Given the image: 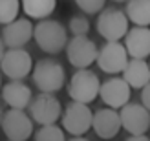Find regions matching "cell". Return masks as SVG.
<instances>
[{
	"instance_id": "27",
	"label": "cell",
	"mask_w": 150,
	"mask_h": 141,
	"mask_svg": "<svg viewBox=\"0 0 150 141\" xmlns=\"http://www.w3.org/2000/svg\"><path fill=\"white\" fill-rule=\"evenodd\" d=\"M68 141H90V139H86L84 136H79V137H71V139H68Z\"/></svg>"
},
{
	"instance_id": "22",
	"label": "cell",
	"mask_w": 150,
	"mask_h": 141,
	"mask_svg": "<svg viewBox=\"0 0 150 141\" xmlns=\"http://www.w3.org/2000/svg\"><path fill=\"white\" fill-rule=\"evenodd\" d=\"M68 29L73 37H88L90 31V20L84 15H73L68 22Z\"/></svg>"
},
{
	"instance_id": "25",
	"label": "cell",
	"mask_w": 150,
	"mask_h": 141,
	"mask_svg": "<svg viewBox=\"0 0 150 141\" xmlns=\"http://www.w3.org/2000/svg\"><path fill=\"white\" fill-rule=\"evenodd\" d=\"M125 141H150V137L146 134H143V136H130V137H126Z\"/></svg>"
},
{
	"instance_id": "13",
	"label": "cell",
	"mask_w": 150,
	"mask_h": 141,
	"mask_svg": "<svg viewBox=\"0 0 150 141\" xmlns=\"http://www.w3.org/2000/svg\"><path fill=\"white\" fill-rule=\"evenodd\" d=\"M92 128L97 134V137H101V139H114L119 134V130L123 128L119 110L108 108V106L95 110V112H93Z\"/></svg>"
},
{
	"instance_id": "16",
	"label": "cell",
	"mask_w": 150,
	"mask_h": 141,
	"mask_svg": "<svg viewBox=\"0 0 150 141\" xmlns=\"http://www.w3.org/2000/svg\"><path fill=\"white\" fill-rule=\"evenodd\" d=\"M125 48L130 59H148L150 57V28L146 26H134L128 29L123 39Z\"/></svg>"
},
{
	"instance_id": "28",
	"label": "cell",
	"mask_w": 150,
	"mask_h": 141,
	"mask_svg": "<svg viewBox=\"0 0 150 141\" xmlns=\"http://www.w3.org/2000/svg\"><path fill=\"white\" fill-rule=\"evenodd\" d=\"M2 117H4V108H2V103H0V123H2Z\"/></svg>"
},
{
	"instance_id": "12",
	"label": "cell",
	"mask_w": 150,
	"mask_h": 141,
	"mask_svg": "<svg viewBox=\"0 0 150 141\" xmlns=\"http://www.w3.org/2000/svg\"><path fill=\"white\" fill-rule=\"evenodd\" d=\"M123 128L130 136H143L150 130V112L141 103H128L119 110Z\"/></svg>"
},
{
	"instance_id": "20",
	"label": "cell",
	"mask_w": 150,
	"mask_h": 141,
	"mask_svg": "<svg viewBox=\"0 0 150 141\" xmlns=\"http://www.w3.org/2000/svg\"><path fill=\"white\" fill-rule=\"evenodd\" d=\"M20 0H0V24H9L18 18Z\"/></svg>"
},
{
	"instance_id": "1",
	"label": "cell",
	"mask_w": 150,
	"mask_h": 141,
	"mask_svg": "<svg viewBox=\"0 0 150 141\" xmlns=\"http://www.w3.org/2000/svg\"><path fill=\"white\" fill-rule=\"evenodd\" d=\"M33 39L44 53L57 55L68 46V29L64 28L62 22L55 18H46L40 20L39 24H35Z\"/></svg>"
},
{
	"instance_id": "6",
	"label": "cell",
	"mask_w": 150,
	"mask_h": 141,
	"mask_svg": "<svg viewBox=\"0 0 150 141\" xmlns=\"http://www.w3.org/2000/svg\"><path fill=\"white\" fill-rule=\"evenodd\" d=\"M61 123H62L64 132L71 134L73 137L84 136L86 132L92 128L93 112L90 110L88 105H84V103H75V101H71V103H68V105L64 106Z\"/></svg>"
},
{
	"instance_id": "14",
	"label": "cell",
	"mask_w": 150,
	"mask_h": 141,
	"mask_svg": "<svg viewBox=\"0 0 150 141\" xmlns=\"http://www.w3.org/2000/svg\"><path fill=\"white\" fill-rule=\"evenodd\" d=\"M33 31H35V26L31 24L29 18H17V20H13V22L4 26L0 37H2L7 50L24 48L33 39Z\"/></svg>"
},
{
	"instance_id": "26",
	"label": "cell",
	"mask_w": 150,
	"mask_h": 141,
	"mask_svg": "<svg viewBox=\"0 0 150 141\" xmlns=\"http://www.w3.org/2000/svg\"><path fill=\"white\" fill-rule=\"evenodd\" d=\"M4 53H6V44H4V40H2V37H0V61H2Z\"/></svg>"
},
{
	"instance_id": "31",
	"label": "cell",
	"mask_w": 150,
	"mask_h": 141,
	"mask_svg": "<svg viewBox=\"0 0 150 141\" xmlns=\"http://www.w3.org/2000/svg\"><path fill=\"white\" fill-rule=\"evenodd\" d=\"M148 64H150V61H148Z\"/></svg>"
},
{
	"instance_id": "24",
	"label": "cell",
	"mask_w": 150,
	"mask_h": 141,
	"mask_svg": "<svg viewBox=\"0 0 150 141\" xmlns=\"http://www.w3.org/2000/svg\"><path fill=\"white\" fill-rule=\"evenodd\" d=\"M141 105L150 112V83L141 90Z\"/></svg>"
},
{
	"instance_id": "18",
	"label": "cell",
	"mask_w": 150,
	"mask_h": 141,
	"mask_svg": "<svg viewBox=\"0 0 150 141\" xmlns=\"http://www.w3.org/2000/svg\"><path fill=\"white\" fill-rule=\"evenodd\" d=\"M20 4L28 18L35 20H46L57 9V0H20Z\"/></svg>"
},
{
	"instance_id": "15",
	"label": "cell",
	"mask_w": 150,
	"mask_h": 141,
	"mask_svg": "<svg viewBox=\"0 0 150 141\" xmlns=\"http://www.w3.org/2000/svg\"><path fill=\"white\" fill-rule=\"evenodd\" d=\"M2 101L6 103L9 108L15 110H28V106L33 101V92L26 83L22 81H9L2 86L0 90Z\"/></svg>"
},
{
	"instance_id": "8",
	"label": "cell",
	"mask_w": 150,
	"mask_h": 141,
	"mask_svg": "<svg viewBox=\"0 0 150 141\" xmlns=\"http://www.w3.org/2000/svg\"><path fill=\"white\" fill-rule=\"evenodd\" d=\"M0 72L9 81H24L33 72V57L24 48L6 50L0 61Z\"/></svg>"
},
{
	"instance_id": "7",
	"label": "cell",
	"mask_w": 150,
	"mask_h": 141,
	"mask_svg": "<svg viewBox=\"0 0 150 141\" xmlns=\"http://www.w3.org/2000/svg\"><path fill=\"white\" fill-rule=\"evenodd\" d=\"M33 119L26 110H15L9 108L7 112H4L2 123H0V128H2L4 136L7 141H28L33 136Z\"/></svg>"
},
{
	"instance_id": "23",
	"label": "cell",
	"mask_w": 150,
	"mask_h": 141,
	"mask_svg": "<svg viewBox=\"0 0 150 141\" xmlns=\"http://www.w3.org/2000/svg\"><path fill=\"white\" fill-rule=\"evenodd\" d=\"M75 4L77 7L86 13V15H97L104 9V6H106V0H75Z\"/></svg>"
},
{
	"instance_id": "29",
	"label": "cell",
	"mask_w": 150,
	"mask_h": 141,
	"mask_svg": "<svg viewBox=\"0 0 150 141\" xmlns=\"http://www.w3.org/2000/svg\"><path fill=\"white\" fill-rule=\"evenodd\" d=\"M0 90H2V72H0Z\"/></svg>"
},
{
	"instance_id": "11",
	"label": "cell",
	"mask_w": 150,
	"mask_h": 141,
	"mask_svg": "<svg viewBox=\"0 0 150 141\" xmlns=\"http://www.w3.org/2000/svg\"><path fill=\"white\" fill-rule=\"evenodd\" d=\"M101 101L106 105L108 108L114 110H121L123 106H126L130 103L132 97V88L126 83L123 77H110L106 81L101 83V92H99Z\"/></svg>"
},
{
	"instance_id": "2",
	"label": "cell",
	"mask_w": 150,
	"mask_h": 141,
	"mask_svg": "<svg viewBox=\"0 0 150 141\" xmlns=\"http://www.w3.org/2000/svg\"><path fill=\"white\" fill-rule=\"evenodd\" d=\"M31 77H33L35 86L39 88L40 92L55 94V92H59V90L64 88L66 70H64V66L59 61L46 57V59H40V61L35 62Z\"/></svg>"
},
{
	"instance_id": "17",
	"label": "cell",
	"mask_w": 150,
	"mask_h": 141,
	"mask_svg": "<svg viewBox=\"0 0 150 141\" xmlns=\"http://www.w3.org/2000/svg\"><path fill=\"white\" fill-rule=\"evenodd\" d=\"M123 79L132 90H143L150 83V64L146 59H130L123 72Z\"/></svg>"
},
{
	"instance_id": "3",
	"label": "cell",
	"mask_w": 150,
	"mask_h": 141,
	"mask_svg": "<svg viewBox=\"0 0 150 141\" xmlns=\"http://www.w3.org/2000/svg\"><path fill=\"white\" fill-rule=\"evenodd\" d=\"M101 83L103 81L99 79V75L95 72H92L90 68L77 70L68 83V95L75 103L90 105V103H93L99 97Z\"/></svg>"
},
{
	"instance_id": "5",
	"label": "cell",
	"mask_w": 150,
	"mask_h": 141,
	"mask_svg": "<svg viewBox=\"0 0 150 141\" xmlns=\"http://www.w3.org/2000/svg\"><path fill=\"white\" fill-rule=\"evenodd\" d=\"M62 103L55 97V94H44L40 92L35 95L31 105L28 106V114L31 115L33 123L46 127V125H57V121L62 117Z\"/></svg>"
},
{
	"instance_id": "9",
	"label": "cell",
	"mask_w": 150,
	"mask_h": 141,
	"mask_svg": "<svg viewBox=\"0 0 150 141\" xmlns=\"http://www.w3.org/2000/svg\"><path fill=\"white\" fill-rule=\"evenodd\" d=\"M97 55H99V48L88 37H73L68 40L66 57L73 68L77 70L90 68L93 62H97Z\"/></svg>"
},
{
	"instance_id": "30",
	"label": "cell",
	"mask_w": 150,
	"mask_h": 141,
	"mask_svg": "<svg viewBox=\"0 0 150 141\" xmlns=\"http://www.w3.org/2000/svg\"><path fill=\"white\" fill-rule=\"evenodd\" d=\"M114 2H128V0H114Z\"/></svg>"
},
{
	"instance_id": "10",
	"label": "cell",
	"mask_w": 150,
	"mask_h": 141,
	"mask_svg": "<svg viewBox=\"0 0 150 141\" xmlns=\"http://www.w3.org/2000/svg\"><path fill=\"white\" fill-rule=\"evenodd\" d=\"M128 61H130V57L123 42H104V46L99 48L97 66L104 73H110V75L123 73Z\"/></svg>"
},
{
	"instance_id": "21",
	"label": "cell",
	"mask_w": 150,
	"mask_h": 141,
	"mask_svg": "<svg viewBox=\"0 0 150 141\" xmlns=\"http://www.w3.org/2000/svg\"><path fill=\"white\" fill-rule=\"evenodd\" d=\"M35 141H68L64 136V128L57 125H46L35 132Z\"/></svg>"
},
{
	"instance_id": "4",
	"label": "cell",
	"mask_w": 150,
	"mask_h": 141,
	"mask_svg": "<svg viewBox=\"0 0 150 141\" xmlns=\"http://www.w3.org/2000/svg\"><path fill=\"white\" fill-rule=\"evenodd\" d=\"M130 29L126 13L117 7H104L97 17V33L106 42H121Z\"/></svg>"
},
{
	"instance_id": "19",
	"label": "cell",
	"mask_w": 150,
	"mask_h": 141,
	"mask_svg": "<svg viewBox=\"0 0 150 141\" xmlns=\"http://www.w3.org/2000/svg\"><path fill=\"white\" fill-rule=\"evenodd\" d=\"M126 17L134 26H150V0H128L126 2Z\"/></svg>"
}]
</instances>
